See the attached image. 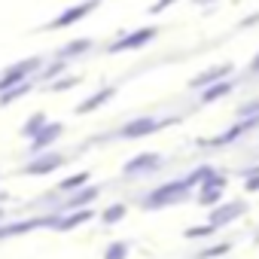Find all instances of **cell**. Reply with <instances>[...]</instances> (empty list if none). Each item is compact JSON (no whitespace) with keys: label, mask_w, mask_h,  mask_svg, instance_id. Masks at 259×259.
<instances>
[{"label":"cell","mask_w":259,"mask_h":259,"mask_svg":"<svg viewBox=\"0 0 259 259\" xmlns=\"http://www.w3.org/2000/svg\"><path fill=\"white\" fill-rule=\"evenodd\" d=\"M159 37V28L150 25V28H138L135 34H128V37H119L116 43H110V52H125V49H141L147 43H153Z\"/></svg>","instance_id":"obj_2"},{"label":"cell","mask_w":259,"mask_h":259,"mask_svg":"<svg viewBox=\"0 0 259 259\" xmlns=\"http://www.w3.org/2000/svg\"><path fill=\"white\" fill-rule=\"evenodd\" d=\"M110 95H113V89H104V92H98V95H92V98H89V101L82 104V110H92V107H98V104H104V101H107Z\"/></svg>","instance_id":"obj_6"},{"label":"cell","mask_w":259,"mask_h":259,"mask_svg":"<svg viewBox=\"0 0 259 259\" xmlns=\"http://www.w3.org/2000/svg\"><path fill=\"white\" fill-rule=\"evenodd\" d=\"M250 73H259V52H256L253 61H250Z\"/></svg>","instance_id":"obj_9"},{"label":"cell","mask_w":259,"mask_h":259,"mask_svg":"<svg viewBox=\"0 0 259 259\" xmlns=\"http://www.w3.org/2000/svg\"><path fill=\"white\" fill-rule=\"evenodd\" d=\"M229 70H232V64H217V67L204 70L201 76H195V79H192V85H195V89H201V85H207V82H213V79H223Z\"/></svg>","instance_id":"obj_5"},{"label":"cell","mask_w":259,"mask_h":259,"mask_svg":"<svg viewBox=\"0 0 259 259\" xmlns=\"http://www.w3.org/2000/svg\"><path fill=\"white\" fill-rule=\"evenodd\" d=\"M40 67V58H28V61H22V64H16V67H10L4 76H0V89H13L16 82H22L31 70H37Z\"/></svg>","instance_id":"obj_3"},{"label":"cell","mask_w":259,"mask_h":259,"mask_svg":"<svg viewBox=\"0 0 259 259\" xmlns=\"http://www.w3.org/2000/svg\"><path fill=\"white\" fill-rule=\"evenodd\" d=\"M229 89H232V85H229V82H217V89H210V92H207V95H204V101H213V98H220V95H226V92H229Z\"/></svg>","instance_id":"obj_7"},{"label":"cell","mask_w":259,"mask_h":259,"mask_svg":"<svg viewBox=\"0 0 259 259\" xmlns=\"http://www.w3.org/2000/svg\"><path fill=\"white\" fill-rule=\"evenodd\" d=\"M98 7H101V0H82V4H73V7H67L61 16H55L52 22H46V31H61V28H70V25L82 22L89 13H95Z\"/></svg>","instance_id":"obj_1"},{"label":"cell","mask_w":259,"mask_h":259,"mask_svg":"<svg viewBox=\"0 0 259 259\" xmlns=\"http://www.w3.org/2000/svg\"><path fill=\"white\" fill-rule=\"evenodd\" d=\"M92 46H95V43H92L89 37H79V40H70V43H67L58 55H61V58H79V55H85Z\"/></svg>","instance_id":"obj_4"},{"label":"cell","mask_w":259,"mask_h":259,"mask_svg":"<svg viewBox=\"0 0 259 259\" xmlns=\"http://www.w3.org/2000/svg\"><path fill=\"white\" fill-rule=\"evenodd\" d=\"M174 4H177V0H159V4H153V7H150V13H153V16H159V13H165L168 7H174Z\"/></svg>","instance_id":"obj_8"},{"label":"cell","mask_w":259,"mask_h":259,"mask_svg":"<svg viewBox=\"0 0 259 259\" xmlns=\"http://www.w3.org/2000/svg\"><path fill=\"white\" fill-rule=\"evenodd\" d=\"M195 7H210V4H217V0H192Z\"/></svg>","instance_id":"obj_10"}]
</instances>
